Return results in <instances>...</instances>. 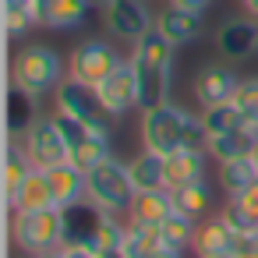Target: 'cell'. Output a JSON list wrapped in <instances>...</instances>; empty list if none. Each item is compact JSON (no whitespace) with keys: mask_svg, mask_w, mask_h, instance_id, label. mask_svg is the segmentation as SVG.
I'll list each match as a JSON object with an SVG mask.
<instances>
[{"mask_svg":"<svg viewBox=\"0 0 258 258\" xmlns=\"http://www.w3.org/2000/svg\"><path fill=\"white\" fill-rule=\"evenodd\" d=\"M89 202H96L103 212H117V216H127L138 187L131 180V166L117 156H106L99 166H92L89 173Z\"/></svg>","mask_w":258,"mask_h":258,"instance_id":"obj_4","label":"cell"},{"mask_svg":"<svg viewBox=\"0 0 258 258\" xmlns=\"http://www.w3.org/2000/svg\"><path fill=\"white\" fill-rule=\"evenodd\" d=\"M120 60L124 57L113 50V43H106V39H85L68 57V78L78 82V85H85V89H96L103 78H110L117 71Z\"/></svg>","mask_w":258,"mask_h":258,"instance_id":"obj_6","label":"cell"},{"mask_svg":"<svg viewBox=\"0 0 258 258\" xmlns=\"http://www.w3.org/2000/svg\"><path fill=\"white\" fill-rule=\"evenodd\" d=\"M233 240H237V233L223 223L219 212H212V216H205L198 223V233H195L191 251H195V258H216V254H230Z\"/></svg>","mask_w":258,"mask_h":258,"instance_id":"obj_16","label":"cell"},{"mask_svg":"<svg viewBox=\"0 0 258 258\" xmlns=\"http://www.w3.org/2000/svg\"><path fill=\"white\" fill-rule=\"evenodd\" d=\"M36 258H64L60 251H46V254H36Z\"/></svg>","mask_w":258,"mask_h":258,"instance_id":"obj_42","label":"cell"},{"mask_svg":"<svg viewBox=\"0 0 258 258\" xmlns=\"http://www.w3.org/2000/svg\"><path fill=\"white\" fill-rule=\"evenodd\" d=\"M68 82V60L46 46V43H25L11 53V64H8V85L15 89H25L29 96H46V92H57L60 85Z\"/></svg>","mask_w":258,"mask_h":258,"instance_id":"obj_2","label":"cell"},{"mask_svg":"<svg viewBox=\"0 0 258 258\" xmlns=\"http://www.w3.org/2000/svg\"><path fill=\"white\" fill-rule=\"evenodd\" d=\"M173 53H177V46H173L159 29H149L138 43H131V57H127V60H131L135 78H138V99H142V110H152V106L170 103Z\"/></svg>","mask_w":258,"mask_h":258,"instance_id":"obj_1","label":"cell"},{"mask_svg":"<svg viewBox=\"0 0 258 258\" xmlns=\"http://www.w3.org/2000/svg\"><path fill=\"white\" fill-rule=\"evenodd\" d=\"M32 170H36V166H32V159H29L22 138H11V135H8V149H4V198H8V202L15 198V191L22 187V180H25Z\"/></svg>","mask_w":258,"mask_h":258,"instance_id":"obj_24","label":"cell"},{"mask_svg":"<svg viewBox=\"0 0 258 258\" xmlns=\"http://www.w3.org/2000/svg\"><path fill=\"white\" fill-rule=\"evenodd\" d=\"M219 216H223V223H226L233 233H251V230H258V223L244 212V205H240L237 198H226L223 209H219Z\"/></svg>","mask_w":258,"mask_h":258,"instance_id":"obj_34","label":"cell"},{"mask_svg":"<svg viewBox=\"0 0 258 258\" xmlns=\"http://www.w3.org/2000/svg\"><path fill=\"white\" fill-rule=\"evenodd\" d=\"M237 202H240V205H244V212L258 223V180H254L251 187H244V191L237 195Z\"/></svg>","mask_w":258,"mask_h":258,"instance_id":"obj_37","label":"cell"},{"mask_svg":"<svg viewBox=\"0 0 258 258\" xmlns=\"http://www.w3.org/2000/svg\"><path fill=\"white\" fill-rule=\"evenodd\" d=\"M205 159H209V152H187V149L170 152L166 156V191L205 180Z\"/></svg>","mask_w":258,"mask_h":258,"instance_id":"obj_22","label":"cell"},{"mask_svg":"<svg viewBox=\"0 0 258 258\" xmlns=\"http://www.w3.org/2000/svg\"><path fill=\"white\" fill-rule=\"evenodd\" d=\"M240 85V75L230 68V64H205L195 82H191V96L198 99L202 110L209 106H223V103H233V92Z\"/></svg>","mask_w":258,"mask_h":258,"instance_id":"obj_12","label":"cell"},{"mask_svg":"<svg viewBox=\"0 0 258 258\" xmlns=\"http://www.w3.org/2000/svg\"><path fill=\"white\" fill-rule=\"evenodd\" d=\"M60 254H64V258H99V251L82 247V244H64V247H60Z\"/></svg>","mask_w":258,"mask_h":258,"instance_id":"obj_38","label":"cell"},{"mask_svg":"<svg viewBox=\"0 0 258 258\" xmlns=\"http://www.w3.org/2000/svg\"><path fill=\"white\" fill-rule=\"evenodd\" d=\"M173 195V209L177 212H184V216H191V219H205V216H212V209H216V191H212V184L209 180H195V184H184V187H177V191H170Z\"/></svg>","mask_w":258,"mask_h":258,"instance_id":"obj_23","label":"cell"},{"mask_svg":"<svg viewBox=\"0 0 258 258\" xmlns=\"http://www.w3.org/2000/svg\"><path fill=\"white\" fill-rule=\"evenodd\" d=\"M202 124H205L209 138H216V135H226V131H233V127H240V124H247V120L240 117V110H237L233 103H223V106L202 110Z\"/></svg>","mask_w":258,"mask_h":258,"instance_id":"obj_31","label":"cell"},{"mask_svg":"<svg viewBox=\"0 0 258 258\" xmlns=\"http://www.w3.org/2000/svg\"><path fill=\"white\" fill-rule=\"evenodd\" d=\"M36 4V18L39 29H53V32H71L89 18V8L96 0H32Z\"/></svg>","mask_w":258,"mask_h":258,"instance_id":"obj_14","label":"cell"},{"mask_svg":"<svg viewBox=\"0 0 258 258\" xmlns=\"http://www.w3.org/2000/svg\"><path fill=\"white\" fill-rule=\"evenodd\" d=\"M163 237L156 226H138V223H127V237H124V247L120 254L124 258H159L163 254Z\"/></svg>","mask_w":258,"mask_h":258,"instance_id":"obj_27","label":"cell"},{"mask_svg":"<svg viewBox=\"0 0 258 258\" xmlns=\"http://www.w3.org/2000/svg\"><path fill=\"white\" fill-rule=\"evenodd\" d=\"M216 53L223 60H230V64L254 57L258 53V18H251V15L226 18L216 29Z\"/></svg>","mask_w":258,"mask_h":258,"instance_id":"obj_11","label":"cell"},{"mask_svg":"<svg viewBox=\"0 0 258 258\" xmlns=\"http://www.w3.org/2000/svg\"><path fill=\"white\" fill-rule=\"evenodd\" d=\"M96 99H99V106L106 110V117H127V113H135V110H142V99H138V78H135V68H131V60H120L117 64V71L110 75V78H103L96 89Z\"/></svg>","mask_w":258,"mask_h":258,"instance_id":"obj_8","label":"cell"},{"mask_svg":"<svg viewBox=\"0 0 258 258\" xmlns=\"http://www.w3.org/2000/svg\"><path fill=\"white\" fill-rule=\"evenodd\" d=\"M18 258H25V254H18Z\"/></svg>","mask_w":258,"mask_h":258,"instance_id":"obj_46","label":"cell"},{"mask_svg":"<svg viewBox=\"0 0 258 258\" xmlns=\"http://www.w3.org/2000/svg\"><path fill=\"white\" fill-rule=\"evenodd\" d=\"M64 212V244H82L99 251V223H103V209L89 198L60 209Z\"/></svg>","mask_w":258,"mask_h":258,"instance_id":"obj_13","label":"cell"},{"mask_svg":"<svg viewBox=\"0 0 258 258\" xmlns=\"http://www.w3.org/2000/svg\"><path fill=\"white\" fill-rule=\"evenodd\" d=\"M166 4H177V8H187V11H198V15H205L216 0H166Z\"/></svg>","mask_w":258,"mask_h":258,"instance_id":"obj_39","label":"cell"},{"mask_svg":"<svg viewBox=\"0 0 258 258\" xmlns=\"http://www.w3.org/2000/svg\"><path fill=\"white\" fill-rule=\"evenodd\" d=\"M195 233H198V219H191V216H184V212H173V216L159 226L163 244L173 247V251H191Z\"/></svg>","mask_w":258,"mask_h":258,"instance_id":"obj_30","label":"cell"},{"mask_svg":"<svg viewBox=\"0 0 258 258\" xmlns=\"http://www.w3.org/2000/svg\"><path fill=\"white\" fill-rule=\"evenodd\" d=\"M124 237H127V216L103 212V223H99V251H120L124 247Z\"/></svg>","mask_w":258,"mask_h":258,"instance_id":"obj_32","label":"cell"},{"mask_svg":"<svg viewBox=\"0 0 258 258\" xmlns=\"http://www.w3.org/2000/svg\"><path fill=\"white\" fill-rule=\"evenodd\" d=\"M8 209L11 212H36V209H57V202H53V187H50V177H46V170H32L25 180H22V187L15 191V198L8 202Z\"/></svg>","mask_w":258,"mask_h":258,"instance_id":"obj_20","label":"cell"},{"mask_svg":"<svg viewBox=\"0 0 258 258\" xmlns=\"http://www.w3.org/2000/svg\"><path fill=\"white\" fill-rule=\"evenodd\" d=\"M131 166V180L138 191H166V156L152 152L142 145V152L135 159H127Z\"/></svg>","mask_w":258,"mask_h":258,"instance_id":"obj_21","label":"cell"},{"mask_svg":"<svg viewBox=\"0 0 258 258\" xmlns=\"http://www.w3.org/2000/svg\"><path fill=\"white\" fill-rule=\"evenodd\" d=\"M8 135L11 138H22L32 124H36V96H29L25 89H15V85H8Z\"/></svg>","mask_w":258,"mask_h":258,"instance_id":"obj_25","label":"cell"},{"mask_svg":"<svg viewBox=\"0 0 258 258\" xmlns=\"http://www.w3.org/2000/svg\"><path fill=\"white\" fill-rule=\"evenodd\" d=\"M57 113L75 117V120L85 124L92 135L110 138V120H113V117H106V110L99 106V99H96L92 89H85V85H78V82H71V78L57 89Z\"/></svg>","mask_w":258,"mask_h":258,"instance_id":"obj_7","label":"cell"},{"mask_svg":"<svg viewBox=\"0 0 258 258\" xmlns=\"http://www.w3.org/2000/svg\"><path fill=\"white\" fill-rule=\"evenodd\" d=\"M240 8H244L251 18H258V0H240Z\"/></svg>","mask_w":258,"mask_h":258,"instance_id":"obj_40","label":"cell"},{"mask_svg":"<svg viewBox=\"0 0 258 258\" xmlns=\"http://www.w3.org/2000/svg\"><path fill=\"white\" fill-rule=\"evenodd\" d=\"M233 106L240 110V117H244L247 124L258 127V75L240 78V85H237V92H233Z\"/></svg>","mask_w":258,"mask_h":258,"instance_id":"obj_33","label":"cell"},{"mask_svg":"<svg viewBox=\"0 0 258 258\" xmlns=\"http://www.w3.org/2000/svg\"><path fill=\"white\" fill-rule=\"evenodd\" d=\"M258 180V166H254V156H244V159H230V163H219V187L226 198H237L244 187H251Z\"/></svg>","mask_w":258,"mask_h":258,"instance_id":"obj_26","label":"cell"},{"mask_svg":"<svg viewBox=\"0 0 258 258\" xmlns=\"http://www.w3.org/2000/svg\"><path fill=\"white\" fill-rule=\"evenodd\" d=\"M191 113L177 103H163L152 110H142V145L152 152H177L184 145V127H187Z\"/></svg>","mask_w":258,"mask_h":258,"instance_id":"obj_5","label":"cell"},{"mask_svg":"<svg viewBox=\"0 0 258 258\" xmlns=\"http://www.w3.org/2000/svg\"><path fill=\"white\" fill-rule=\"evenodd\" d=\"M230 254H233V258H258V230H251V233H237Z\"/></svg>","mask_w":258,"mask_h":258,"instance_id":"obj_36","label":"cell"},{"mask_svg":"<svg viewBox=\"0 0 258 258\" xmlns=\"http://www.w3.org/2000/svg\"><path fill=\"white\" fill-rule=\"evenodd\" d=\"M106 156H113V149H110V138H103V135H85L78 145H71L68 149V163H75L78 170H92V166H99Z\"/></svg>","mask_w":258,"mask_h":258,"instance_id":"obj_29","label":"cell"},{"mask_svg":"<svg viewBox=\"0 0 258 258\" xmlns=\"http://www.w3.org/2000/svg\"><path fill=\"white\" fill-rule=\"evenodd\" d=\"M103 29L120 43H138L149 29H156V15L145 0H113L103 8Z\"/></svg>","mask_w":258,"mask_h":258,"instance_id":"obj_9","label":"cell"},{"mask_svg":"<svg viewBox=\"0 0 258 258\" xmlns=\"http://www.w3.org/2000/svg\"><path fill=\"white\" fill-rule=\"evenodd\" d=\"M156 29L180 50V46H187V43H195L202 36V15L198 11H187V8H177V4H166L156 15Z\"/></svg>","mask_w":258,"mask_h":258,"instance_id":"obj_15","label":"cell"},{"mask_svg":"<svg viewBox=\"0 0 258 258\" xmlns=\"http://www.w3.org/2000/svg\"><path fill=\"white\" fill-rule=\"evenodd\" d=\"M4 29H8V39H25L32 29H39L32 0H4Z\"/></svg>","mask_w":258,"mask_h":258,"instance_id":"obj_28","label":"cell"},{"mask_svg":"<svg viewBox=\"0 0 258 258\" xmlns=\"http://www.w3.org/2000/svg\"><path fill=\"white\" fill-rule=\"evenodd\" d=\"M216 258H233V254H216Z\"/></svg>","mask_w":258,"mask_h":258,"instance_id":"obj_45","label":"cell"},{"mask_svg":"<svg viewBox=\"0 0 258 258\" xmlns=\"http://www.w3.org/2000/svg\"><path fill=\"white\" fill-rule=\"evenodd\" d=\"M46 177H50L57 209H68V205L89 198V177H85V170H78L75 163H60V166L46 170Z\"/></svg>","mask_w":258,"mask_h":258,"instance_id":"obj_19","label":"cell"},{"mask_svg":"<svg viewBox=\"0 0 258 258\" xmlns=\"http://www.w3.org/2000/svg\"><path fill=\"white\" fill-rule=\"evenodd\" d=\"M173 195L170 191H138L131 209H127V223H138V226H163L170 216H173Z\"/></svg>","mask_w":258,"mask_h":258,"instance_id":"obj_17","label":"cell"},{"mask_svg":"<svg viewBox=\"0 0 258 258\" xmlns=\"http://www.w3.org/2000/svg\"><path fill=\"white\" fill-rule=\"evenodd\" d=\"M180 149H187V152H209V131H205L202 117H191V120H187V127H184V145H180Z\"/></svg>","mask_w":258,"mask_h":258,"instance_id":"obj_35","label":"cell"},{"mask_svg":"<svg viewBox=\"0 0 258 258\" xmlns=\"http://www.w3.org/2000/svg\"><path fill=\"white\" fill-rule=\"evenodd\" d=\"M258 149V127L254 124H240L226 135L209 138V159L216 163H230V159H244Z\"/></svg>","mask_w":258,"mask_h":258,"instance_id":"obj_18","label":"cell"},{"mask_svg":"<svg viewBox=\"0 0 258 258\" xmlns=\"http://www.w3.org/2000/svg\"><path fill=\"white\" fill-rule=\"evenodd\" d=\"M159 258H184V251H173V247H163V254Z\"/></svg>","mask_w":258,"mask_h":258,"instance_id":"obj_41","label":"cell"},{"mask_svg":"<svg viewBox=\"0 0 258 258\" xmlns=\"http://www.w3.org/2000/svg\"><path fill=\"white\" fill-rule=\"evenodd\" d=\"M251 156H254V166H258V149H254V152H251Z\"/></svg>","mask_w":258,"mask_h":258,"instance_id":"obj_44","label":"cell"},{"mask_svg":"<svg viewBox=\"0 0 258 258\" xmlns=\"http://www.w3.org/2000/svg\"><path fill=\"white\" fill-rule=\"evenodd\" d=\"M22 145H25L32 166H39V170H53V166L68 163V142L57 127V117H36V124L22 135Z\"/></svg>","mask_w":258,"mask_h":258,"instance_id":"obj_10","label":"cell"},{"mask_svg":"<svg viewBox=\"0 0 258 258\" xmlns=\"http://www.w3.org/2000/svg\"><path fill=\"white\" fill-rule=\"evenodd\" d=\"M8 237L15 254L36 258L46 251L64 247V212L60 209H36V212H11Z\"/></svg>","mask_w":258,"mask_h":258,"instance_id":"obj_3","label":"cell"},{"mask_svg":"<svg viewBox=\"0 0 258 258\" xmlns=\"http://www.w3.org/2000/svg\"><path fill=\"white\" fill-rule=\"evenodd\" d=\"M96 4H99V8H106V4H113V0H96Z\"/></svg>","mask_w":258,"mask_h":258,"instance_id":"obj_43","label":"cell"}]
</instances>
